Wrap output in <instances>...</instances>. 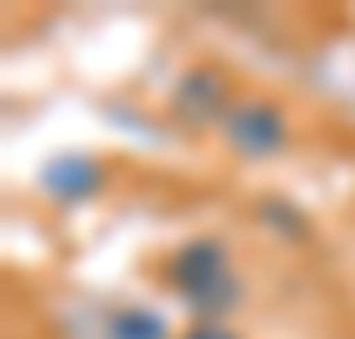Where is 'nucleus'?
I'll list each match as a JSON object with an SVG mask.
<instances>
[{"instance_id": "f03ea898", "label": "nucleus", "mask_w": 355, "mask_h": 339, "mask_svg": "<svg viewBox=\"0 0 355 339\" xmlns=\"http://www.w3.org/2000/svg\"><path fill=\"white\" fill-rule=\"evenodd\" d=\"M218 133L244 159H270V154L286 148V117H282V106L266 101V96H234V106L218 122Z\"/></svg>"}, {"instance_id": "20e7f679", "label": "nucleus", "mask_w": 355, "mask_h": 339, "mask_svg": "<svg viewBox=\"0 0 355 339\" xmlns=\"http://www.w3.org/2000/svg\"><path fill=\"white\" fill-rule=\"evenodd\" d=\"M106 334L112 339H164V324L148 308H117L112 324H106Z\"/></svg>"}, {"instance_id": "39448f33", "label": "nucleus", "mask_w": 355, "mask_h": 339, "mask_svg": "<svg viewBox=\"0 0 355 339\" xmlns=\"http://www.w3.org/2000/svg\"><path fill=\"white\" fill-rule=\"evenodd\" d=\"M48 191H96V175H90L85 159H69V164H53L48 170Z\"/></svg>"}, {"instance_id": "f257e3e1", "label": "nucleus", "mask_w": 355, "mask_h": 339, "mask_svg": "<svg viewBox=\"0 0 355 339\" xmlns=\"http://www.w3.org/2000/svg\"><path fill=\"white\" fill-rule=\"evenodd\" d=\"M164 281L202 313V324H218V313H228L239 302L234 266H228V250L218 238H191L186 250H175L164 266Z\"/></svg>"}, {"instance_id": "7ed1b4c3", "label": "nucleus", "mask_w": 355, "mask_h": 339, "mask_svg": "<svg viewBox=\"0 0 355 339\" xmlns=\"http://www.w3.org/2000/svg\"><path fill=\"white\" fill-rule=\"evenodd\" d=\"M228 106H234V96L223 90V74L218 69L186 74L180 90H175V112H180V117H191V122H223Z\"/></svg>"}, {"instance_id": "423d86ee", "label": "nucleus", "mask_w": 355, "mask_h": 339, "mask_svg": "<svg viewBox=\"0 0 355 339\" xmlns=\"http://www.w3.org/2000/svg\"><path fill=\"white\" fill-rule=\"evenodd\" d=\"M180 339H239V334H234V329H223V324H191Z\"/></svg>"}]
</instances>
